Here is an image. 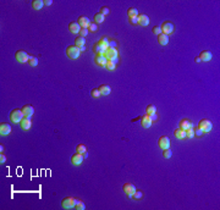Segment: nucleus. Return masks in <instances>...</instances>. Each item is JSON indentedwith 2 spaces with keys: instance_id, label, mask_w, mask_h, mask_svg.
Listing matches in <instances>:
<instances>
[{
  "instance_id": "nucleus-1",
  "label": "nucleus",
  "mask_w": 220,
  "mask_h": 210,
  "mask_svg": "<svg viewBox=\"0 0 220 210\" xmlns=\"http://www.w3.org/2000/svg\"><path fill=\"white\" fill-rule=\"evenodd\" d=\"M103 55L107 58V60H110V61H114V62H117L119 61V54H117V50L115 48H108L105 49V51Z\"/></svg>"
},
{
  "instance_id": "nucleus-2",
  "label": "nucleus",
  "mask_w": 220,
  "mask_h": 210,
  "mask_svg": "<svg viewBox=\"0 0 220 210\" xmlns=\"http://www.w3.org/2000/svg\"><path fill=\"white\" fill-rule=\"evenodd\" d=\"M81 54V50L78 47H76V45H68L66 48V55L68 59H71V60H75L80 56Z\"/></svg>"
},
{
  "instance_id": "nucleus-3",
  "label": "nucleus",
  "mask_w": 220,
  "mask_h": 210,
  "mask_svg": "<svg viewBox=\"0 0 220 210\" xmlns=\"http://www.w3.org/2000/svg\"><path fill=\"white\" fill-rule=\"evenodd\" d=\"M23 117H25V115L20 109H13V110L10 112V120L13 122V124H20Z\"/></svg>"
},
{
  "instance_id": "nucleus-4",
  "label": "nucleus",
  "mask_w": 220,
  "mask_h": 210,
  "mask_svg": "<svg viewBox=\"0 0 220 210\" xmlns=\"http://www.w3.org/2000/svg\"><path fill=\"white\" fill-rule=\"evenodd\" d=\"M174 23L172 22H170V21H164L163 23H162V26H160V28H162V33H164V34H166V35H169V34H171L172 32H174Z\"/></svg>"
},
{
  "instance_id": "nucleus-5",
  "label": "nucleus",
  "mask_w": 220,
  "mask_h": 210,
  "mask_svg": "<svg viewBox=\"0 0 220 210\" xmlns=\"http://www.w3.org/2000/svg\"><path fill=\"white\" fill-rule=\"evenodd\" d=\"M198 127L204 132V133H207V132L212 131V128H213V124L208 120V118H203V120H201V121H199Z\"/></svg>"
},
{
  "instance_id": "nucleus-6",
  "label": "nucleus",
  "mask_w": 220,
  "mask_h": 210,
  "mask_svg": "<svg viewBox=\"0 0 220 210\" xmlns=\"http://www.w3.org/2000/svg\"><path fill=\"white\" fill-rule=\"evenodd\" d=\"M76 203H77V200L73 197H66L61 200V207L65 209H71V208H75Z\"/></svg>"
},
{
  "instance_id": "nucleus-7",
  "label": "nucleus",
  "mask_w": 220,
  "mask_h": 210,
  "mask_svg": "<svg viewBox=\"0 0 220 210\" xmlns=\"http://www.w3.org/2000/svg\"><path fill=\"white\" fill-rule=\"evenodd\" d=\"M15 58H16V60H17L18 62L23 64V62H28L30 55L25 51V50H17L16 54H15Z\"/></svg>"
},
{
  "instance_id": "nucleus-8",
  "label": "nucleus",
  "mask_w": 220,
  "mask_h": 210,
  "mask_svg": "<svg viewBox=\"0 0 220 210\" xmlns=\"http://www.w3.org/2000/svg\"><path fill=\"white\" fill-rule=\"evenodd\" d=\"M122 189H123V192L126 193V195L128 198H132V195H133V193L136 192V187L132 183H130V182H127V183L123 185Z\"/></svg>"
},
{
  "instance_id": "nucleus-9",
  "label": "nucleus",
  "mask_w": 220,
  "mask_h": 210,
  "mask_svg": "<svg viewBox=\"0 0 220 210\" xmlns=\"http://www.w3.org/2000/svg\"><path fill=\"white\" fill-rule=\"evenodd\" d=\"M158 145H159V148H162V149L170 148V138L166 136H162L158 139Z\"/></svg>"
},
{
  "instance_id": "nucleus-10",
  "label": "nucleus",
  "mask_w": 220,
  "mask_h": 210,
  "mask_svg": "<svg viewBox=\"0 0 220 210\" xmlns=\"http://www.w3.org/2000/svg\"><path fill=\"white\" fill-rule=\"evenodd\" d=\"M192 127H193V122L191 120H188V118H182V120H180V122H178V128H181L183 131L192 128Z\"/></svg>"
},
{
  "instance_id": "nucleus-11",
  "label": "nucleus",
  "mask_w": 220,
  "mask_h": 210,
  "mask_svg": "<svg viewBox=\"0 0 220 210\" xmlns=\"http://www.w3.org/2000/svg\"><path fill=\"white\" fill-rule=\"evenodd\" d=\"M94 62H95V65L105 67V65H107L108 60H107V58H105L103 54H97V55L94 56Z\"/></svg>"
},
{
  "instance_id": "nucleus-12",
  "label": "nucleus",
  "mask_w": 220,
  "mask_h": 210,
  "mask_svg": "<svg viewBox=\"0 0 220 210\" xmlns=\"http://www.w3.org/2000/svg\"><path fill=\"white\" fill-rule=\"evenodd\" d=\"M83 155L80 154V153H76V154H73L72 156H71V163L73 164V165H76V166H78L81 165L82 163H83Z\"/></svg>"
},
{
  "instance_id": "nucleus-13",
  "label": "nucleus",
  "mask_w": 220,
  "mask_h": 210,
  "mask_svg": "<svg viewBox=\"0 0 220 210\" xmlns=\"http://www.w3.org/2000/svg\"><path fill=\"white\" fill-rule=\"evenodd\" d=\"M137 20H138V25L142 26V27H147L149 25V17L144 15V13H140L137 16Z\"/></svg>"
},
{
  "instance_id": "nucleus-14",
  "label": "nucleus",
  "mask_w": 220,
  "mask_h": 210,
  "mask_svg": "<svg viewBox=\"0 0 220 210\" xmlns=\"http://www.w3.org/2000/svg\"><path fill=\"white\" fill-rule=\"evenodd\" d=\"M11 132V126L7 122H1L0 124V134L1 136H7Z\"/></svg>"
},
{
  "instance_id": "nucleus-15",
  "label": "nucleus",
  "mask_w": 220,
  "mask_h": 210,
  "mask_svg": "<svg viewBox=\"0 0 220 210\" xmlns=\"http://www.w3.org/2000/svg\"><path fill=\"white\" fill-rule=\"evenodd\" d=\"M77 23L81 26V28H88V26H89V23H91V21H89L88 17H86V16H83V15H81V16L78 17V20H77Z\"/></svg>"
},
{
  "instance_id": "nucleus-16",
  "label": "nucleus",
  "mask_w": 220,
  "mask_h": 210,
  "mask_svg": "<svg viewBox=\"0 0 220 210\" xmlns=\"http://www.w3.org/2000/svg\"><path fill=\"white\" fill-rule=\"evenodd\" d=\"M31 126H32L31 117H27V116H25L23 118H22V121L20 122V127H21L22 130H25V131L30 130V128H31Z\"/></svg>"
},
{
  "instance_id": "nucleus-17",
  "label": "nucleus",
  "mask_w": 220,
  "mask_h": 210,
  "mask_svg": "<svg viewBox=\"0 0 220 210\" xmlns=\"http://www.w3.org/2000/svg\"><path fill=\"white\" fill-rule=\"evenodd\" d=\"M22 112H23L25 116L31 117V116L34 114V109H33V106H32V105L26 104V105H23V106H22Z\"/></svg>"
},
{
  "instance_id": "nucleus-18",
  "label": "nucleus",
  "mask_w": 220,
  "mask_h": 210,
  "mask_svg": "<svg viewBox=\"0 0 220 210\" xmlns=\"http://www.w3.org/2000/svg\"><path fill=\"white\" fill-rule=\"evenodd\" d=\"M68 31L71 32V33H73V34H78L80 33V31H81V26L77 23V22H70L68 23Z\"/></svg>"
},
{
  "instance_id": "nucleus-19",
  "label": "nucleus",
  "mask_w": 220,
  "mask_h": 210,
  "mask_svg": "<svg viewBox=\"0 0 220 210\" xmlns=\"http://www.w3.org/2000/svg\"><path fill=\"white\" fill-rule=\"evenodd\" d=\"M152 124H153V121L150 120L149 115H143L141 117V125L143 126L144 128H149V127L152 126Z\"/></svg>"
},
{
  "instance_id": "nucleus-20",
  "label": "nucleus",
  "mask_w": 220,
  "mask_h": 210,
  "mask_svg": "<svg viewBox=\"0 0 220 210\" xmlns=\"http://www.w3.org/2000/svg\"><path fill=\"white\" fill-rule=\"evenodd\" d=\"M212 58H213V55H212V53L209 51V50H203L201 54H199V59H201V61H205V62H208V61H210L212 60Z\"/></svg>"
},
{
  "instance_id": "nucleus-21",
  "label": "nucleus",
  "mask_w": 220,
  "mask_h": 210,
  "mask_svg": "<svg viewBox=\"0 0 220 210\" xmlns=\"http://www.w3.org/2000/svg\"><path fill=\"white\" fill-rule=\"evenodd\" d=\"M99 92L102 95H109L110 93H111V88H110V86H107V84H102L99 87Z\"/></svg>"
},
{
  "instance_id": "nucleus-22",
  "label": "nucleus",
  "mask_w": 220,
  "mask_h": 210,
  "mask_svg": "<svg viewBox=\"0 0 220 210\" xmlns=\"http://www.w3.org/2000/svg\"><path fill=\"white\" fill-rule=\"evenodd\" d=\"M174 136L177 139H183V138H186V131H183L181 128H176L174 131Z\"/></svg>"
},
{
  "instance_id": "nucleus-23",
  "label": "nucleus",
  "mask_w": 220,
  "mask_h": 210,
  "mask_svg": "<svg viewBox=\"0 0 220 210\" xmlns=\"http://www.w3.org/2000/svg\"><path fill=\"white\" fill-rule=\"evenodd\" d=\"M158 43H159L160 45H166V44L169 43V35L164 34V33L159 34V35H158Z\"/></svg>"
},
{
  "instance_id": "nucleus-24",
  "label": "nucleus",
  "mask_w": 220,
  "mask_h": 210,
  "mask_svg": "<svg viewBox=\"0 0 220 210\" xmlns=\"http://www.w3.org/2000/svg\"><path fill=\"white\" fill-rule=\"evenodd\" d=\"M92 50H93V53L95 54V55H97V54H104V51H105V49H104V48H103L102 45H100L98 42L93 45V48H92Z\"/></svg>"
},
{
  "instance_id": "nucleus-25",
  "label": "nucleus",
  "mask_w": 220,
  "mask_h": 210,
  "mask_svg": "<svg viewBox=\"0 0 220 210\" xmlns=\"http://www.w3.org/2000/svg\"><path fill=\"white\" fill-rule=\"evenodd\" d=\"M43 6H44L43 0H33V1H32V7H33L34 10H40Z\"/></svg>"
},
{
  "instance_id": "nucleus-26",
  "label": "nucleus",
  "mask_w": 220,
  "mask_h": 210,
  "mask_svg": "<svg viewBox=\"0 0 220 210\" xmlns=\"http://www.w3.org/2000/svg\"><path fill=\"white\" fill-rule=\"evenodd\" d=\"M85 44H86V38L85 37H81V35H78V37H76L75 39V45L76 47H85Z\"/></svg>"
},
{
  "instance_id": "nucleus-27",
  "label": "nucleus",
  "mask_w": 220,
  "mask_h": 210,
  "mask_svg": "<svg viewBox=\"0 0 220 210\" xmlns=\"http://www.w3.org/2000/svg\"><path fill=\"white\" fill-rule=\"evenodd\" d=\"M28 65L32 66V67H36L37 65H38V59H37V56L30 55V58H28Z\"/></svg>"
},
{
  "instance_id": "nucleus-28",
  "label": "nucleus",
  "mask_w": 220,
  "mask_h": 210,
  "mask_svg": "<svg viewBox=\"0 0 220 210\" xmlns=\"http://www.w3.org/2000/svg\"><path fill=\"white\" fill-rule=\"evenodd\" d=\"M98 43L102 45L104 49H108V48H109V39H108L107 37H102V38L98 40Z\"/></svg>"
},
{
  "instance_id": "nucleus-29",
  "label": "nucleus",
  "mask_w": 220,
  "mask_h": 210,
  "mask_svg": "<svg viewBox=\"0 0 220 210\" xmlns=\"http://www.w3.org/2000/svg\"><path fill=\"white\" fill-rule=\"evenodd\" d=\"M127 16H128V19H130V17H137L138 16V11H137V9L130 7L127 10Z\"/></svg>"
},
{
  "instance_id": "nucleus-30",
  "label": "nucleus",
  "mask_w": 220,
  "mask_h": 210,
  "mask_svg": "<svg viewBox=\"0 0 220 210\" xmlns=\"http://www.w3.org/2000/svg\"><path fill=\"white\" fill-rule=\"evenodd\" d=\"M104 19H105V16L102 15L100 12H97L94 15V22L95 23H102V22H104Z\"/></svg>"
},
{
  "instance_id": "nucleus-31",
  "label": "nucleus",
  "mask_w": 220,
  "mask_h": 210,
  "mask_svg": "<svg viewBox=\"0 0 220 210\" xmlns=\"http://www.w3.org/2000/svg\"><path fill=\"white\" fill-rule=\"evenodd\" d=\"M155 111H157V108H155V105H153V104H149L148 106L146 108L147 115H150V114H155Z\"/></svg>"
},
{
  "instance_id": "nucleus-32",
  "label": "nucleus",
  "mask_w": 220,
  "mask_h": 210,
  "mask_svg": "<svg viewBox=\"0 0 220 210\" xmlns=\"http://www.w3.org/2000/svg\"><path fill=\"white\" fill-rule=\"evenodd\" d=\"M105 68L107 70H109V71H114L116 68V64L114 62V61H110V60H108V62H107V65H105Z\"/></svg>"
},
{
  "instance_id": "nucleus-33",
  "label": "nucleus",
  "mask_w": 220,
  "mask_h": 210,
  "mask_svg": "<svg viewBox=\"0 0 220 210\" xmlns=\"http://www.w3.org/2000/svg\"><path fill=\"white\" fill-rule=\"evenodd\" d=\"M171 155H172V152L170 150V148H168V149H163V156H164L165 159L171 158Z\"/></svg>"
},
{
  "instance_id": "nucleus-34",
  "label": "nucleus",
  "mask_w": 220,
  "mask_h": 210,
  "mask_svg": "<svg viewBox=\"0 0 220 210\" xmlns=\"http://www.w3.org/2000/svg\"><path fill=\"white\" fill-rule=\"evenodd\" d=\"M91 95H92L93 98H99L102 94H100V92H99L98 88H93V89H91Z\"/></svg>"
},
{
  "instance_id": "nucleus-35",
  "label": "nucleus",
  "mask_w": 220,
  "mask_h": 210,
  "mask_svg": "<svg viewBox=\"0 0 220 210\" xmlns=\"http://www.w3.org/2000/svg\"><path fill=\"white\" fill-rule=\"evenodd\" d=\"M76 152L77 153H80V154H83L85 152H87V149L83 144H77V147H76Z\"/></svg>"
},
{
  "instance_id": "nucleus-36",
  "label": "nucleus",
  "mask_w": 220,
  "mask_h": 210,
  "mask_svg": "<svg viewBox=\"0 0 220 210\" xmlns=\"http://www.w3.org/2000/svg\"><path fill=\"white\" fill-rule=\"evenodd\" d=\"M142 197H143V193H142L141 191H136L135 193H133V195H132V198H133V199H136V200H140V199H142Z\"/></svg>"
},
{
  "instance_id": "nucleus-37",
  "label": "nucleus",
  "mask_w": 220,
  "mask_h": 210,
  "mask_svg": "<svg viewBox=\"0 0 220 210\" xmlns=\"http://www.w3.org/2000/svg\"><path fill=\"white\" fill-rule=\"evenodd\" d=\"M75 208H76L77 210H83V209L86 208V205H85V203L82 202V200H77V203H76V205H75Z\"/></svg>"
},
{
  "instance_id": "nucleus-38",
  "label": "nucleus",
  "mask_w": 220,
  "mask_h": 210,
  "mask_svg": "<svg viewBox=\"0 0 220 210\" xmlns=\"http://www.w3.org/2000/svg\"><path fill=\"white\" fill-rule=\"evenodd\" d=\"M97 29H98L97 23H95V22H91L89 26H88V31L89 32H97Z\"/></svg>"
},
{
  "instance_id": "nucleus-39",
  "label": "nucleus",
  "mask_w": 220,
  "mask_h": 210,
  "mask_svg": "<svg viewBox=\"0 0 220 210\" xmlns=\"http://www.w3.org/2000/svg\"><path fill=\"white\" fill-rule=\"evenodd\" d=\"M195 137V131H193V127L192 128L186 130V138H193Z\"/></svg>"
},
{
  "instance_id": "nucleus-40",
  "label": "nucleus",
  "mask_w": 220,
  "mask_h": 210,
  "mask_svg": "<svg viewBox=\"0 0 220 210\" xmlns=\"http://www.w3.org/2000/svg\"><path fill=\"white\" fill-rule=\"evenodd\" d=\"M152 32L155 35H159V34H162V28H160V26H154L152 28Z\"/></svg>"
},
{
  "instance_id": "nucleus-41",
  "label": "nucleus",
  "mask_w": 220,
  "mask_h": 210,
  "mask_svg": "<svg viewBox=\"0 0 220 210\" xmlns=\"http://www.w3.org/2000/svg\"><path fill=\"white\" fill-rule=\"evenodd\" d=\"M193 131H195V137H202V136H203V133H204V132L202 131L199 127H196V128H193Z\"/></svg>"
},
{
  "instance_id": "nucleus-42",
  "label": "nucleus",
  "mask_w": 220,
  "mask_h": 210,
  "mask_svg": "<svg viewBox=\"0 0 220 210\" xmlns=\"http://www.w3.org/2000/svg\"><path fill=\"white\" fill-rule=\"evenodd\" d=\"M100 13H102V15H108V13L110 12V10H109V7L108 6H103V7H100V11H99Z\"/></svg>"
},
{
  "instance_id": "nucleus-43",
  "label": "nucleus",
  "mask_w": 220,
  "mask_h": 210,
  "mask_svg": "<svg viewBox=\"0 0 220 210\" xmlns=\"http://www.w3.org/2000/svg\"><path fill=\"white\" fill-rule=\"evenodd\" d=\"M89 33V31H88V28H81V31H80V35L81 37H87V34Z\"/></svg>"
},
{
  "instance_id": "nucleus-44",
  "label": "nucleus",
  "mask_w": 220,
  "mask_h": 210,
  "mask_svg": "<svg viewBox=\"0 0 220 210\" xmlns=\"http://www.w3.org/2000/svg\"><path fill=\"white\" fill-rule=\"evenodd\" d=\"M128 22H130L131 25H133V26L138 25V20H137V17H130V19H128Z\"/></svg>"
},
{
  "instance_id": "nucleus-45",
  "label": "nucleus",
  "mask_w": 220,
  "mask_h": 210,
  "mask_svg": "<svg viewBox=\"0 0 220 210\" xmlns=\"http://www.w3.org/2000/svg\"><path fill=\"white\" fill-rule=\"evenodd\" d=\"M109 47L110 48H115L116 49V47H117V43H116V40H109Z\"/></svg>"
},
{
  "instance_id": "nucleus-46",
  "label": "nucleus",
  "mask_w": 220,
  "mask_h": 210,
  "mask_svg": "<svg viewBox=\"0 0 220 210\" xmlns=\"http://www.w3.org/2000/svg\"><path fill=\"white\" fill-rule=\"evenodd\" d=\"M5 161H6V158H5V155H4V154L1 153V154H0V163L4 164Z\"/></svg>"
},
{
  "instance_id": "nucleus-47",
  "label": "nucleus",
  "mask_w": 220,
  "mask_h": 210,
  "mask_svg": "<svg viewBox=\"0 0 220 210\" xmlns=\"http://www.w3.org/2000/svg\"><path fill=\"white\" fill-rule=\"evenodd\" d=\"M149 117H150V120H152V121H155V120H157V118H158L157 114H150V115H149Z\"/></svg>"
},
{
  "instance_id": "nucleus-48",
  "label": "nucleus",
  "mask_w": 220,
  "mask_h": 210,
  "mask_svg": "<svg viewBox=\"0 0 220 210\" xmlns=\"http://www.w3.org/2000/svg\"><path fill=\"white\" fill-rule=\"evenodd\" d=\"M52 4H53V1H52V0H44V5L49 6V5H52Z\"/></svg>"
},
{
  "instance_id": "nucleus-49",
  "label": "nucleus",
  "mask_w": 220,
  "mask_h": 210,
  "mask_svg": "<svg viewBox=\"0 0 220 210\" xmlns=\"http://www.w3.org/2000/svg\"><path fill=\"white\" fill-rule=\"evenodd\" d=\"M195 61H196V62H201V59H199V56H197V58L195 59Z\"/></svg>"
},
{
  "instance_id": "nucleus-50",
  "label": "nucleus",
  "mask_w": 220,
  "mask_h": 210,
  "mask_svg": "<svg viewBox=\"0 0 220 210\" xmlns=\"http://www.w3.org/2000/svg\"><path fill=\"white\" fill-rule=\"evenodd\" d=\"M82 155H83V158H85V159H86L87 156H88V154H87V152H85V153H83V154H82Z\"/></svg>"
},
{
  "instance_id": "nucleus-51",
  "label": "nucleus",
  "mask_w": 220,
  "mask_h": 210,
  "mask_svg": "<svg viewBox=\"0 0 220 210\" xmlns=\"http://www.w3.org/2000/svg\"><path fill=\"white\" fill-rule=\"evenodd\" d=\"M80 50H81V51H85V50H86V47H81Z\"/></svg>"
}]
</instances>
